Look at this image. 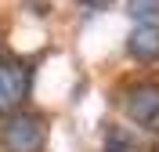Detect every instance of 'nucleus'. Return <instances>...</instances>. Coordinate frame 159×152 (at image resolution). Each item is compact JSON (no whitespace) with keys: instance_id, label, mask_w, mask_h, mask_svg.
<instances>
[{"instance_id":"1","label":"nucleus","mask_w":159,"mask_h":152,"mask_svg":"<svg viewBox=\"0 0 159 152\" xmlns=\"http://www.w3.org/2000/svg\"><path fill=\"white\" fill-rule=\"evenodd\" d=\"M0 145H4V152H40L47 145V120L29 109L4 116L0 120Z\"/></svg>"},{"instance_id":"2","label":"nucleus","mask_w":159,"mask_h":152,"mask_svg":"<svg viewBox=\"0 0 159 152\" xmlns=\"http://www.w3.org/2000/svg\"><path fill=\"white\" fill-rule=\"evenodd\" d=\"M33 91V65L22 58H0V120L18 112Z\"/></svg>"},{"instance_id":"3","label":"nucleus","mask_w":159,"mask_h":152,"mask_svg":"<svg viewBox=\"0 0 159 152\" xmlns=\"http://www.w3.org/2000/svg\"><path fill=\"white\" fill-rule=\"evenodd\" d=\"M119 105L130 116V123H138L145 131H159V80H138L123 87Z\"/></svg>"},{"instance_id":"4","label":"nucleus","mask_w":159,"mask_h":152,"mask_svg":"<svg viewBox=\"0 0 159 152\" xmlns=\"http://www.w3.org/2000/svg\"><path fill=\"white\" fill-rule=\"evenodd\" d=\"M127 54L134 62H145V65L159 62V25H156V22H138V25L130 29Z\"/></svg>"},{"instance_id":"5","label":"nucleus","mask_w":159,"mask_h":152,"mask_svg":"<svg viewBox=\"0 0 159 152\" xmlns=\"http://www.w3.org/2000/svg\"><path fill=\"white\" fill-rule=\"evenodd\" d=\"M101 152H138V145H134L130 131H123V127H109V131H105V145H101Z\"/></svg>"},{"instance_id":"6","label":"nucleus","mask_w":159,"mask_h":152,"mask_svg":"<svg viewBox=\"0 0 159 152\" xmlns=\"http://www.w3.org/2000/svg\"><path fill=\"white\" fill-rule=\"evenodd\" d=\"M127 15L138 22H152L159 15V0H127Z\"/></svg>"},{"instance_id":"7","label":"nucleus","mask_w":159,"mask_h":152,"mask_svg":"<svg viewBox=\"0 0 159 152\" xmlns=\"http://www.w3.org/2000/svg\"><path fill=\"white\" fill-rule=\"evenodd\" d=\"M76 4H80V7H83V11H87V15H94V11H101V7H109L112 0H76Z\"/></svg>"}]
</instances>
